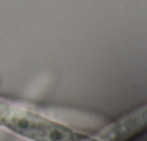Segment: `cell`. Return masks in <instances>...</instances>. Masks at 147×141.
Here are the masks:
<instances>
[{"label": "cell", "mask_w": 147, "mask_h": 141, "mask_svg": "<svg viewBox=\"0 0 147 141\" xmlns=\"http://www.w3.org/2000/svg\"><path fill=\"white\" fill-rule=\"evenodd\" d=\"M0 128L28 141H100L42 111L0 99Z\"/></svg>", "instance_id": "1"}, {"label": "cell", "mask_w": 147, "mask_h": 141, "mask_svg": "<svg viewBox=\"0 0 147 141\" xmlns=\"http://www.w3.org/2000/svg\"><path fill=\"white\" fill-rule=\"evenodd\" d=\"M147 130V104L101 127L92 135L100 141H130Z\"/></svg>", "instance_id": "2"}]
</instances>
